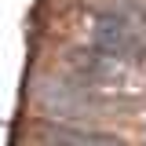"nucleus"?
Segmentation results:
<instances>
[{
  "label": "nucleus",
  "instance_id": "obj_2",
  "mask_svg": "<svg viewBox=\"0 0 146 146\" xmlns=\"http://www.w3.org/2000/svg\"><path fill=\"white\" fill-rule=\"evenodd\" d=\"M139 48H143V36L124 15H95V22H91V51L117 58V62H128V58L139 55Z\"/></svg>",
  "mask_w": 146,
  "mask_h": 146
},
{
  "label": "nucleus",
  "instance_id": "obj_1",
  "mask_svg": "<svg viewBox=\"0 0 146 146\" xmlns=\"http://www.w3.org/2000/svg\"><path fill=\"white\" fill-rule=\"evenodd\" d=\"M36 102L40 110L55 117V121H62V124H73V121H84L91 117L95 110L102 106L99 102V95L91 91V84L84 80H77V77H44L40 84H36Z\"/></svg>",
  "mask_w": 146,
  "mask_h": 146
},
{
  "label": "nucleus",
  "instance_id": "obj_3",
  "mask_svg": "<svg viewBox=\"0 0 146 146\" xmlns=\"http://www.w3.org/2000/svg\"><path fill=\"white\" fill-rule=\"evenodd\" d=\"M48 146H121L113 135L106 131H95V128H80V124H51L44 135Z\"/></svg>",
  "mask_w": 146,
  "mask_h": 146
}]
</instances>
